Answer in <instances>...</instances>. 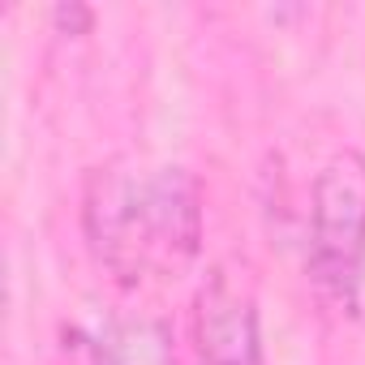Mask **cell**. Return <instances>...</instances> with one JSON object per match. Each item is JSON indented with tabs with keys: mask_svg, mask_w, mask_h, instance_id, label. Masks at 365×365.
Here are the masks:
<instances>
[{
	"mask_svg": "<svg viewBox=\"0 0 365 365\" xmlns=\"http://www.w3.org/2000/svg\"><path fill=\"white\" fill-rule=\"evenodd\" d=\"M86 237L125 284L176 275L202 245V190L185 168H99L86 185Z\"/></svg>",
	"mask_w": 365,
	"mask_h": 365,
	"instance_id": "cell-1",
	"label": "cell"
},
{
	"mask_svg": "<svg viewBox=\"0 0 365 365\" xmlns=\"http://www.w3.org/2000/svg\"><path fill=\"white\" fill-rule=\"evenodd\" d=\"M95 365H172L163 331L146 322H120L95 344Z\"/></svg>",
	"mask_w": 365,
	"mask_h": 365,
	"instance_id": "cell-4",
	"label": "cell"
},
{
	"mask_svg": "<svg viewBox=\"0 0 365 365\" xmlns=\"http://www.w3.org/2000/svg\"><path fill=\"white\" fill-rule=\"evenodd\" d=\"M365 262V155L339 150L322 163L309 207V271L322 292L352 301Z\"/></svg>",
	"mask_w": 365,
	"mask_h": 365,
	"instance_id": "cell-2",
	"label": "cell"
},
{
	"mask_svg": "<svg viewBox=\"0 0 365 365\" xmlns=\"http://www.w3.org/2000/svg\"><path fill=\"white\" fill-rule=\"evenodd\" d=\"M198 365H262L254 284L237 267H215L194 301Z\"/></svg>",
	"mask_w": 365,
	"mask_h": 365,
	"instance_id": "cell-3",
	"label": "cell"
}]
</instances>
